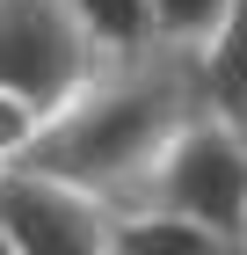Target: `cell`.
Returning <instances> with one entry per match:
<instances>
[{"label": "cell", "mask_w": 247, "mask_h": 255, "mask_svg": "<svg viewBox=\"0 0 247 255\" xmlns=\"http://www.w3.org/2000/svg\"><path fill=\"white\" fill-rule=\"evenodd\" d=\"M196 117V80L189 59L146 51V59L102 66L66 110L37 131V146L22 153L29 175H51L66 190L95 197L102 212H131L174 131Z\"/></svg>", "instance_id": "cell-1"}, {"label": "cell", "mask_w": 247, "mask_h": 255, "mask_svg": "<svg viewBox=\"0 0 247 255\" xmlns=\"http://www.w3.org/2000/svg\"><path fill=\"white\" fill-rule=\"evenodd\" d=\"M95 73L102 59L87 51L66 0H0V95L37 110V124H51Z\"/></svg>", "instance_id": "cell-2"}, {"label": "cell", "mask_w": 247, "mask_h": 255, "mask_svg": "<svg viewBox=\"0 0 247 255\" xmlns=\"http://www.w3.org/2000/svg\"><path fill=\"white\" fill-rule=\"evenodd\" d=\"M131 212H174V219H196L211 234L240 241V219H247V138H233L226 124H211V117H189L174 131V146L160 153V168L146 175Z\"/></svg>", "instance_id": "cell-3"}, {"label": "cell", "mask_w": 247, "mask_h": 255, "mask_svg": "<svg viewBox=\"0 0 247 255\" xmlns=\"http://www.w3.org/2000/svg\"><path fill=\"white\" fill-rule=\"evenodd\" d=\"M0 248L7 255H109V212L51 175H0Z\"/></svg>", "instance_id": "cell-4"}, {"label": "cell", "mask_w": 247, "mask_h": 255, "mask_svg": "<svg viewBox=\"0 0 247 255\" xmlns=\"http://www.w3.org/2000/svg\"><path fill=\"white\" fill-rule=\"evenodd\" d=\"M189 80H196V117L226 124L233 138H247V0H233L218 37L189 59Z\"/></svg>", "instance_id": "cell-5"}, {"label": "cell", "mask_w": 247, "mask_h": 255, "mask_svg": "<svg viewBox=\"0 0 247 255\" xmlns=\"http://www.w3.org/2000/svg\"><path fill=\"white\" fill-rule=\"evenodd\" d=\"M109 255H240V241L174 212H109Z\"/></svg>", "instance_id": "cell-6"}, {"label": "cell", "mask_w": 247, "mask_h": 255, "mask_svg": "<svg viewBox=\"0 0 247 255\" xmlns=\"http://www.w3.org/2000/svg\"><path fill=\"white\" fill-rule=\"evenodd\" d=\"M66 15L80 22V37L102 66H124V59H146L153 51V22H146V0H66Z\"/></svg>", "instance_id": "cell-7"}, {"label": "cell", "mask_w": 247, "mask_h": 255, "mask_svg": "<svg viewBox=\"0 0 247 255\" xmlns=\"http://www.w3.org/2000/svg\"><path fill=\"white\" fill-rule=\"evenodd\" d=\"M226 7H233V0H146L153 51H167V59H196V51L218 37Z\"/></svg>", "instance_id": "cell-8"}, {"label": "cell", "mask_w": 247, "mask_h": 255, "mask_svg": "<svg viewBox=\"0 0 247 255\" xmlns=\"http://www.w3.org/2000/svg\"><path fill=\"white\" fill-rule=\"evenodd\" d=\"M37 110H22L15 95H0V168H22V153L37 146Z\"/></svg>", "instance_id": "cell-9"}, {"label": "cell", "mask_w": 247, "mask_h": 255, "mask_svg": "<svg viewBox=\"0 0 247 255\" xmlns=\"http://www.w3.org/2000/svg\"><path fill=\"white\" fill-rule=\"evenodd\" d=\"M240 255H247V219H240Z\"/></svg>", "instance_id": "cell-10"}, {"label": "cell", "mask_w": 247, "mask_h": 255, "mask_svg": "<svg viewBox=\"0 0 247 255\" xmlns=\"http://www.w3.org/2000/svg\"><path fill=\"white\" fill-rule=\"evenodd\" d=\"M0 175H7V168H0Z\"/></svg>", "instance_id": "cell-11"}, {"label": "cell", "mask_w": 247, "mask_h": 255, "mask_svg": "<svg viewBox=\"0 0 247 255\" xmlns=\"http://www.w3.org/2000/svg\"><path fill=\"white\" fill-rule=\"evenodd\" d=\"M0 255H7V248H0Z\"/></svg>", "instance_id": "cell-12"}]
</instances>
